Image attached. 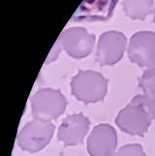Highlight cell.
I'll return each instance as SVG.
<instances>
[{
	"instance_id": "cell-1",
	"label": "cell",
	"mask_w": 155,
	"mask_h": 156,
	"mask_svg": "<svg viewBox=\"0 0 155 156\" xmlns=\"http://www.w3.org/2000/svg\"><path fill=\"white\" fill-rule=\"evenodd\" d=\"M108 91V81L95 71H81L71 81V92L81 102L96 103L103 100Z\"/></svg>"
},
{
	"instance_id": "cell-2",
	"label": "cell",
	"mask_w": 155,
	"mask_h": 156,
	"mask_svg": "<svg viewBox=\"0 0 155 156\" xmlns=\"http://www.w3.org/2000/svg\"><path fill=\"white\" fill-rule=\"evenodd\" d=\"M66 106V98L60 91L55 89H41L31 98V108L34 119L51 122L62 115Z\"/></svg>"
},
{
	"instance_id": "cell-3",
	"label": "cell",
	"mask_w": 155,
	"mask_h": 156,
	"mask_svg": "<svg viewBox=\"0 0 155 156\" xmlns=\"http://www.w3.org/2000/svg\"><path fill=\"white\" fill-rule=\"evenodd\" d=\"M53 133L55 126L51 122L34 119L21 130L17 141L22 151L37 152L49 145Z\"/></svg>"
},
{
	"instance_id": "cell-4",
	"label": "cell",
	"mask_w": 155,
	"mask_h": 156,
	"mask_svg": "<svg viewBox=\"0 0 155 156\" xmlns=\"http://www.w3.org/2000/svg\"><path fill=\"white\" fill-rule=\"evenodd\" d=\"M152 119L144 107L131 101L118 113L115 123L122 131L134 136H142L148 131Z\"/></svg>"
},
{
	"instance_id": "cell-5",
	"label": "cell",
	"mask_w": 155,
	"mask_h": 156,
	"mask_svg": "<svg viewBox=\"0 0 155 156\" xmlns=\"http://www.w3.org/2000/svg\"><path fill=\"white\" fill-rule=\"evenodd\" d=\"M117 147V135L110 124H98L87 139V151L91 156H112Z\"/></svg>"
},
{
	"instance_id": "cell-6",
	"label": "cell",
	"mask_w": 155,
	"mask_h": 156,
	"mask_svg": "<svg viewBox=\"0 0 155 156\" xmlns=\"http://www.w3.org/2000/svg\"><path fill=\"white\" fill-rule=\"evenodd\" d=\"M90 122L82 114H74L64 119L58 129V140L65 146H77L88 133Z\"/></svg>"
},
{
	"instance_id": "cell-7",
	"label": "cell",
	"mask_w": 155,
	"mask_h": 156,
	"mask_svg": "<svg viewBox=\"0 0 155 156\" xmlns=\"http://www.w3.org/2000/svg\"><path fill=\"white\" fill-rule=\"evenodd\" d=\"M118 0H85L75 13L74 21L108 20Z\"/></svg>"
},
{
	"instance_id": "cell-8",
	"label": "cell",
	"mask_w": 155,
	"mask_h": 156,
	"mask_svg": "<svg viewBox=\"0 0 155 156\" xmlns=\"http://www.w3.org/2000/svg\"><path fill=\"white\" fill-rule=\"evenodd\" d=\"M133 102H136L144 107L152 119H155V92L138 94L132 99Z\"/></svg>"
},
{
	"instance_id": "cell-9",
	"label": "cell",
	"mask_w": 155,
	"mask_h": 156,
	"mask_svg": "<svg viewBox=\"0 0 155 156\" xmlns=\"http://www.w3.org/2000/svg\"><path fill=\"white\" fill-rule=\"evenodd\" d=\"M139 86L144 94L155 92V67L145 71L139 80Z\"/></svg>"
},
{
	"instance_id": "cell-10",
	"label": "cell",
	"mask_w": 155,
	"mask_h": 156,
	"mask_svg": "<svg viewBox=\"0 0 155 156\" xmlns=\"http://www.w3.org/2000/svg\"><path fill=\"white\" fill-rule=\"evenodd\" d=\"M112 156H146V154L142 146L138 144H132L121 147Z\"/></svg>"
}]
</instances>
